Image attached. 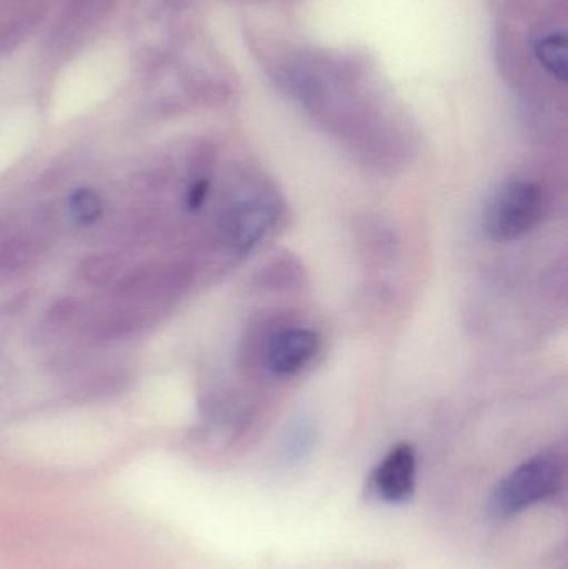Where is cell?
<instances>
[{
	"label": "cell",
	"instance_id": "cell-5",
	"mask_svg": "<svg viewBox=\"0 0 568 569\" xmlns=\"http://www.w3.org/2000/svg\"><path fill=\"white\" fill-rule=\"evenodd\" d=\"M320 348L322 338L312 328H286L267 345V367L279 377H293L316 360Z\"/></svg>",
	"mask_w": 568,
	"mask_h": 569
},
{
	"label": "cell",
	"instance_id": "cell-1",
	"mask_svg": "<svg viewBox=\"0 0 568 569\" xmlns=\"http://www.w3.org/2000/svg\"><path fill=\"white\" fill-rule=\"evenodd\" d=\"M566 487V461L557 451H540L514 468L487 501L494 520H507L527 508L556 498Z\"/></svg>",
	"mask_w": 568,
	"mask_h": 569
},
{
	"label": "cell",
	"instance_id": "cell-2",
	"mask_svg": "<svg viewBox=\"0 0 568 569\" xmlns=\"http://www.w3.org/2000/svg\"><path fill=\"white\" fill-rule=\"evenodd\" d=\"M546 192L539 183L512 179L490 197L484 212V232L496 243L522 239L536 230L546 216Z\"/></svg>",
	"mask_w": 568,
	"mask_h": 569
},
{
	"label": "cell",
	"instance_id": "cell-10",
	"mask_svg": "<svg viewBox=\"0 0 568 569\" xmlns=\"http://www.w3.org/2000/svg\"><path fill=\"white\" fill-rule=\"evenodd\" d=\"M210 183L207 177H197L196 182L189 187L186 196V207L189 210H197L206 203L209 196Z\"/></svg>",
	"mask_w": 568,
	"mask_h": 569
},
{
	"label": "cell",
	"instance_id": "cell-4",
	"mask_svg": "<svg viewBox=\"0 0 568 569\" xmlns=\"http://www.w3.org/2000/svg\"><path fill=\"white\" fill-rule=\"evenodd\" d=\"M416 487V450L409 443L396 445L373 470L370 490L383 503L403 505L412 500Z\"/></svg>",
	"mask_w": 568,
	"mask_h": 569
},
{
	"label": "cell",
	"instance_id": "cell-7",
	"mask_svg": "<svg viewBox=\"0 0 568 569\" xmlns=\"http://www.w3.org/2000/svg\"><path fill=\"white\" fill-rule=\"evenodd\" d=\"M313 445H316V428L312 421L306 418L297 420L296 423L290 425L280 443V458L287 465L299 463L312 451Z\"/></svg>",
	"mask_w": 568,
	"mask_h": 569
},
{
	"label": "cell",
	"instance_id": "cell-8",
	"mask_svg": "<svg viewBox=\"0 0 568 569\" xmlns=\"http://www.w3.org/2000/svg\"><path fill=\"white\" fill-rule=\"evenodd\" d=\"M119 267V260L112 256L87 257L80 263L79 276L83 282L92 284V287H103L116 279Z\"/></svg>",
	"mask_w": 568,
	"mask_h": 569
},
{
	"label": "cell",
	"instance_id": "cell-9",
	"mask_svg": "<svg viewBox=\"0 0 568 569\" xmlns=\"http://www.w3.org/2000/svg\"><path fill=\"white\" fill-rule=\"evenodd\" d=\"M69 210L72 219L80 226H90L102 217L103 202L93 190H77L69 199Z\"/></svg>",
	"mask_w": 568,
	"mask_h": 569
},
{
	"label": "cell",
	"instance_id": "cell-3",
	"mask_svg": "<svg viewBox=\"0 0 568 569\" xmlns=\"http://www.w3.org/2000/svg\"><path fill=\"white\" fill-rule=\"evenodd\" d=\"M279 216V206L269 196L240 200L227 210L220 222V236L227 249L237 256L252 252L270 232Z\"/></svg>",
	"mask_w": 568,
	"mask_h": 569
},
{
	"label": "cell",
	"instance_id": "cell-6",
	"mask_svg": "<svg viewBox=\"0 0 568 569\" xmlns=\"http://www.w3.org/2000/svg\"><path fill=\"white\" fill-rule=\"evenodd\" d=\"M534 56L550 77L567 82V42L564 33H549L537 40Z\"/></svg>",
	"mask_w": 568,
	"mask_h": 569
}]
</instances>
